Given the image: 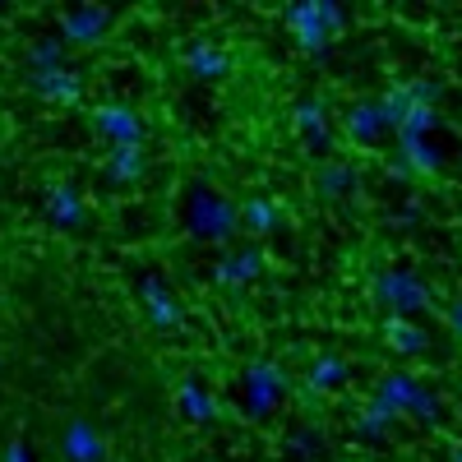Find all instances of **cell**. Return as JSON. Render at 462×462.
I'll list each match as a JSON object with an SVG mask.
<instances>
[{
    "mask_svg": "<svg viewBox=\"0 0 462 462\" xmlns=\"http://www.w3.org/2000/svg\"><path fill=\"white\" fill-rule=\"evenodd\" d=\"M189 231H195L199 241L208 245H231L241 236V208L222 199L213 185H195V195H189V213H185Z\"/></svg>",
    "mask_w": 462,
    "mask_h": 462,
    "instance_id": "6da1fadb",
    "label": "cell"
},
{
    "mask_svg": "<svg viewBox=\"0 0 462 462\" xmlns=\"http://www.w3.org/2000/svg\"><path fill=\"white\" fill-rule=\"evenodd\" d=\"M370 398H379V402H389L398 416L407 411V416H416V420H426V426H435L439 420V393L435 389H426V383H416L411 374H402V370H389L383 379H374V393Z\"/></svg>",
    "mask_w": 462,
    "mask_h": 462,
    "instance_id": "7a4b0ae2",
    "label": "cell"
},
{
    "mask_svg": "<svg viewBox=\"0 0 462 462\" xmlns=\"http://www.w3.org/2000/svg\"><path fill=\"white\" fill-rule=\"evenodd\" d=\"M374 300H379L389 315L411 319V315H420V310H430L435 291H430V282H420L416 273H407V268H389V273H379V282H374Z\"/></svg>",
    "mask_w": 462,
    "mask_h": 462,
    "instance_id": "3957f363",
    "label": "cell"
},
{
    "mask_svg": "<svg viewBox=\"0 0 462 462\" xmlns=\"http://www.w3.org/2000/svg\"><path fill=\"white\" fill-rule=\"evenodd\" d=\"M282 389H287V370H282V365H273V361H250V365H245V379H241V407H245V416H250V420H263L268 411L278 407Z\"/></svg>",
    "mask_w": 462,
    "mask_h": 462,
    "instance_id": "277c9868",
    "label": "cell"
},
{
    "mask_svg": "<svg viewBox=\"0 0 462 462\" xmlns=\"http://www.w3.org/2000/svg\"><path fill=\"white\" fill-rule=\"evenodd\" d=\"M88 125L93 134H102L111 148H125V143H143V116L130 102H102L88 111Z\"/></svg>",
    "mask_w": 462,
    "mask_h": 462,
    "instance_id": "5b68a950",
    "label": "cell"
},
{
    "mask_svg": "<svg viewBox=\"0 0 462 462\" xmlns=\"http://www.w3.org/2000/svg\"><path fill=\"white\" fill-rule=\"evenodd\" d=\"M116 14L102 10V5H79V10H65L60 23H56V37L65 47H97L106 42V32H111Z\"/></svg>",
    "mask_w": 462,
    "mask_h": 462,
    "instance_id": "8992f818",
    "label": "cell"
},
{
    "mask_svg": "<svg viewBox=\"0 0 462 462\" xmlns=\"http://www.w3.org/2000/svg\"><path fill=\"white\" fill-rule=\"evenodd\" d=\"M56 448H60L65 462H106V435L93 426V420H84V416L65 420Z\"/></svg>",
    "mask_w": 462,
    "mask_h": 462,
    "instance_id": "52a82bcc",
    "label": "cell"
},
{
    "mask_svg": "<svg viewBox=\"0 0 462 462\" xmlns=\"http://www.w3.org/2000/svg\"><path fill=\"white\" fill-rule=\"evenodd\" d=\"M282 19H287V28L296 32V47H300V51L324 56V51L333 47V32H328L324 19H319V0H305V5H287Z\"/></svg>",
    "mask_w": 462,
    "mask_h": 462,
    "instance_id": "ba28073f",
    "label": "cell"
},
{
    "mask_svg": "<svg viewBox=\"0 0 462 462\" xmlns=\"http://www.w3.org/2000/svg\"><path fill=\"white\" fill-rule=\"evenodd\" d=\"M42 208H47V222L60 226V231H79L88 222V208H84V195L74 189L69 180H47L42 189Z\"/></svg>",
    "mask_w": 462,
    "mask_h": 462,
    "instance_id": "9c48e42d",
    "label": "cell"
},
{
    "mask_svg": "<svg viewBox=\"0 0 462 462\" xmlns=\"http://www.w3.org/2000/svg\"><path fill=\"white\" fill-rule=\"evenodd\" d=\"M139 300H143V315H148V324L152 328H162V333H176L180 324H185V315H180V305H176V296L167 291V282L162 278H143L139 282Z\"/></svg>",
    "mask_w": 462,
    "mask_h": 462,
    "instance_id": "30bf717a",
    "label": "cell"
},
{
    "mask_svg": "<svg viewBox=\"0 0 462 462\" xmlns=\"http://www.w3.org/2000/svg\"><path fill=\"white\" fill-rule=\"evenodd\" d=\"M28 88L42 97V102H51V106H74L84 97V74L79 69H51V74H28Z\"/></svg>",
    "mask_w": 462,
    "mask_h": 462,
    "instance_id": "8fae6325",
    "label": "cell"
},
{
    "mask_svg": "<svg viewBox=\"0 0 462 462\" xmlns=\"http://www.w3.org/2000/svg\"><path fill=\"white\" fill-rule=\"evenodd\" d=\"M263 273V250L245 245V250H226L222 259H213V282L217 287H245Z\"/></svg>",
    "mask_w": 462,
    "mask_h": 462,
    "instance_id": "7c38bea8",
    "label": "cell"
},
{
    "mask_svg": "<svg viewBox=\"0 0 462 462\" xmlns=\"http://www.w3.org/2000/svg\"><path fill=\"white\" fill-rule=\"evenodd\" d=\"M383 130V111H379V97H356L352 106L342 111V134L356 139V143H374Z\"/></svg>",
    "mask_w": 462,
    "mask_h": 462,
    "instance_id": "4fadbf2b",
    "label": "cell"
},
{
    "mask_svg": "<svg viewBox=\"0 0 462 462\" xmlns=\"http://www.w3.org/2000/svg\"><path fill=\"white\" fill-rule=\"evenodd\" d=\"M111 185H139L148 171V152L143 143H125V148H106V162H102Z\"/></svg>",
    "mask_w": 462,
    "mask_h": 462,
    "instance_id": "5bb4252c",
    "label": "cell"
},
{
    "mask_svg": "<svg viewBox=\"0 0 462 462\" xmlns=\"http://www.w3.org/2000/svg\"><path fill=\"white\" fill-rule=\"evenodd\" d=\"M296 130H300V139L310 143L315 152H324V148L333 143V134H328V106H324V97H305V102H296Z\"/></svg>",
    "mask_w": 462,
    "mask_h": 462,
    "instance_id": "9a60e30c",
    "label": "cell"
},
{
    "mask_svg": "<svg viewBox=\"0 0 462 462\" xmlns=\"http://www.w3.org/2000/svg\"><path fill=\"white\" fill-rule=\"evenodd\" d=\"M398 167L407 176H435L444 167V152L430 139H398Z\"/></svg>",
    "mask_w": 462,
    "mask_h": 462,
    "instance_id": "2e32d148",
    "label": "cell"
},
{
    "mask_svg": "<svg viewBox=\"0 0 462 462\" xmlns=\"http://www.w3.org/2000/svg\"><path fill=\"white\" fill-rule=\"evenodd\" d=\"M383 342H389L398 356H420L430 346V333L420 324H411V319H402V315H389L383 319Z\"/></svg>",
    "mask_w": 462,
    "mask_h": 462,
    "instance_id": "e0dca14e",
    "label": "cell"
},
{
    "mask_svg": "<svg viewBox=\"0 0 462 462\" xmlns=\"http://www.w3.org/2000/svg\"><path fill=\"white\" fill-rule=\"evenodd\" d=\"M356 185H361V176H356L352 162H319L315 167V195L319 199H342V195H352Z\"/></svg>",
    "mask_w": 462,
    "mask_h": 462,
    "instance_id": "ac0fdd59",
    "label": "cell"
},
{
    "mask_svg": "<svg viewBox=\"0 0 462 462\" xmlns=\"http://www.w3.org/2000/svg\"><path fill=\"white\" fill-rule=\"evenodd\" d=\"M23 65L28 74H51V69H65V42L51 32V37H32L28 51H23Z\"/></svg>",
    "mask_w": 462,
    "mask_h": 462,
    "instance_id": "d6986e66",
    "label": "cell"
},
{
    "mask_svg": "<svg viewBox=\"0 0 462 462\" xmlns=\"http://www.w3.org/2000/svg\"><path fill=\"white\" fill-rule=\"evenodd\" d=\"M176 407H180L189 420H217V407H222V402L204 389L199 379H185L180 389H176Z\"/></svg>",
    "mask_w": 462,
    "mask_h": 462,
    "instance_id": "ffe728a7",
    "label": "cell"
},
{
    "mask_svg": "<svg viewBox=\"0 0 462 462\" xmlns=\"http://www.w3.org/2000/svg\"><path fill=\"white\" fill-rule=\"evenodd\" d=\"M352 379V365H346L342 356H315V365L305 370V383H310L315 393H333V389H342V383Z\"/></svg>",
    "mask_w": 462,
    "mask_h": 462,
    "instance_id": "44dd1931",
    "label": "cell"
},
{
    "mask_svg": "<svg viewBox=\"0 0 462 462\" xmlns=\"http://www.w3.org/2000/svg\"><path fill=\"white\" fill-rule=\"evenodd\" d=\"M185 65H189L195 79H222V74L231 69V56L222 47H213V42H195L185 51Z\"/></svg>",
    "mask_w": 462,
    "mask_h": 462,
    "instance_id": "7402d4cb",
    "label": "cell"
},
{
    "mask_svg": "<svg viewBox=\"0 0 462 462\" xmlns=\"http://www.w3.org/2000/svg\"><path fill=\"white\" fill-rule=\"evenodd\" d=\"M393 420H398V411L389 407V402H379V398H370L361 411H356V435L361 439H383V435H389V426H393Z\"/></svg>",
    "mask_w": 462,
    "mask_h": 462,
    "instance_id": "603a6c76",
    "label": "cell"
},
{
    "mask_svg": "<svg viewBox=\"0 0 462 462\" xmlns=\"http://www.w3.org/2000/svg\"><path fill=\"white\" fill-rule=\"evenodd\" d=\"M241 226L245 231H254V236H268V231H278L282 226V208L273 204V199H245L241 204Z\"/></svg>",
    "mask_w": 462,
    "mask_h": 462,
    "instance_id": "cb8c5ba5",
    "label": "cell"
},
{
    "mask_svg": "<svg viewBox=\"0 0 462 462\" xmlns=\"http://www.w3.org/2000/svg\"><path fill=\"white\" fill-rule=\"evenodd\" d=\"M287 444H291V453H296V457H315V453H319V444H324V435L305 426V430H291V439H287Z\"/></svg>",
    "mask_w": 462,
    "mask_h": 462,
    "instance_id": "d4e9b609",
    "label": "cell"
},
{
    "mask_svg": "<svg viewBox=\"0 0 462 462\" xmlns=\"http://www.w3.org/2000/svg\"><path fill=\"white\" fill-rule=\"evenodd\" d=\"M319 19H324V28H328L333 37H337V32L346 28V14H342V10L333 5V0H319Z\"/></svg>",
    "mask_w": 462,
    "mask_h": 462,
    "instance_id": "484cf974",
    "label": "cell"
},
{
    "mask_svg": "<svg viewBox=\"0 0 462 462\" xmlns=\"http://www.w3.org/2000/svg\"><path fill=\"white\" fill-rule=\"evenodd\" d=\"M0 462H32V448H28L23 439H10V444H5V457H0Z\"/></svg>",
    "mask_w": 462,
    "mask_h": 462,
    "instance_id": "4316f807",
    "label": "cell"
},
{
    "mask_svg": "<svg viewBox=\"0 0 462 462\" xmlns=\"http://www.w3.org/2000/svg\"><path fill=\"white\" fill-rule=\"evenodd\" d=\"M448 328H453V333L462 337V296H457V300L448 305Z\"/></svg>",
    "mask_w": 462,
    "mask_h": 462,
    "instance_id": "83f0119b",
    "label": "cell"
},
{
    "mask_svg": "<svg viewBox=\"0 0 462 462\" xmlns=\"http://www.w3.org/2000/svg\"><path fill=\"white\" fill-rule=\"evenodd\" d=\"M453 462H462V448H457V453H453Z\"/></svg>",
    "mask_w": 462,
    "mask_h": 462,
    "instance_id": "f1b7e54d",
    "label": "cell"
}]
</instances>
